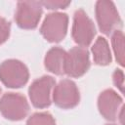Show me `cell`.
I'll return each mask as SVG.
<instances>
[{"label": "cell", "mask_w": 125, "mask_h": 125, "mask_svg": "<svg viewBox=\"0 0 125 125\" xmlns=\"http://www.w3.org/2000/svg\"><path fill=\"white\" fill-rule=\"evenodd\" d=\"M27 67L20 61L8 60L0 65V80L9 88H20L28 80Z\"/></svg>", "instance_id": "cell-1"}, {"label": "cell", "mask_w": 125, "mask_h": 125, "mask_svg": "<svg viewBox=\"0 0 125 125\" xmlns=\"http://www.w3.org/2000/svg\"><path fill=\"white\" fill-rule=\"evenodd\" d=\"M29 110V105L26 99L15 93L5 94L0 100V112L10 120L18 121L26 116Z\"/></svg>", "instance_id": "cell-2"}, {"label": "cell", "mask_w": 125, "mask_h": 125, "mask_svg": "<svg viewBox=\"0 0 125 125\" xmlns=\"http://www.w3.org/2000/svg\"><path fill=\"white\" fill-rule=\"evenodd\" d=\"M96 17L100 29L103 33L109 35L121 26L119 14L110 1H98L96 4Z\"/></svg>", "instance_id": "cell-3"}, {"label": "cell", "mask_w": 125, "mask_h": 125, "mask_svg": "<svg viewBox=\"0 0 125 125\" xmlns=\"http://www.w3.org/2000/svg\"><path fill=\"white\" fill-rule=\"evenodd\" d=\"M68 18L66 14L62 13H52L49 14L40 28L41 34L44 38L50 42L62 41L67 31Z\"/></svg>", "instance_id": "cell-4"}, {"label": "cell", "mask_w": 125, "mask_h": 125, "mask_svg": "<svg viewBox=\"0 0 125 125\" xmlns=\"http://www.w3.org/2000/svg\"><path fill=\"white\" fill-rule=\"evenodd\" d=\"M95 34L96 28L91 19L82 9L77 10L74 14L72 25V37L74 41L84 48L92 42Z\"/></svg>", "instance_id": "cell-5"}, {"label": "cell", "mask_w": 125, "mask_h": 125, "mask_svg": "<svg viewBox=\"0 0 125 125\" xmlns=\"http://www.w3.org/2000/svg\"><path fill=\"white\" fill-rule=\"evenodd\" d=\"M42 15V5L37 1H21L18 3L15 20L24 29L35 28Z\"/></svg>", "instance_id": "cell-6"}, {"label": "cell", "mask_w": 125, "mask_h": 125, "mask_svg": "<svg viewBox=\"0 0 125 125\" xmlns=\"http://www.w3.org/2000/svg\"><path fill=\"white\" fill-rule=\"evenodd\" d=\"M90 67L89 53L83 47H74L66 53L64 74L70 77L82 76Z\"/></svg>", "instance_id": "cell-7"}, {"label": "cell", "mask_w": 125, "mask_h": 125, "mask_svg": "<svg viewBox=\"0 0 125 125\" xmlns=\"http://www.w3.org/2000/svg\"><path fill=\"white\" fill-rule=\"evenodd\" d=\"M55 79L51 76H42L35 80L29 87L28 93L32 104L37 108H44L51 104V91Z\"/></svg>", "instance_id": "cell-8"}, {"label": "cell", "mask_w": 125, "mask_h": 125, "mask_svg": "<svg viewBox=\"0 0 125 125\" xmlns=\"http://www.w3.org/2000/svg\"><path fill=\"white\" fill-rule=\"evenodd\" d=\"M53 100L61 108H71L79 103V91L76 84L69 80H62L54 89Z\"/></svg>", "instance_id": "cell-9"}, {"label": "cell", "mask_w": 125, "mask_h": 125, "mask_svg": "<svg viewBox=\"0 0 125 125\" xmlns=\"http://www.w3.org/2000/svg\"><path fill=\"white\" fill-rule=\"evenodd\" d=\"M122 99L113 90L107 89L101 93L98 100V106L101 114L107 120H115L118 117Z\"/></svg>", "instance_id": "cell-10"}, {"label": "cell", "mask_w": 125, "mask_h": 125, "mask_svg": "<svg viewBox=\"0 0 125 125\" xmlns=\"http://www.w3.org/2000/svg\"><path fill=\"white\" fill-rule=\"evenodd\" d=\"M66 52L59 47H54L47 53L45 57V66L46 68L58 75L64 74Z\"/></svg>", "instance_id": "cell-11"}, {"label": "cell", "mask_w": 125, "mask_h": 125, "mask_svg": "<svg viewBox=\"0 0 125 125\" xmlns=\"http://www.w3.org/2000/svg\"><path fill=\"white\" fill-rule=\"evenodd\" d=\"M94 62L99 65H106L111 62V54L107 41L104 37H99L92 47Z\"/></svg>", "instance_id": "cell-12"}, {"label": "cell", "mask_w": 125, "mask_h": 125, "mask_svg": "<svg viewBox=\"0 0 125 125\" xmlns=\"http://www.w3.org/2000/svg\"><path fill=\"white\" fill-rule=\"evenodd\" d=\"M112 46L116 61L119 64L124 65V35L121 30H115L112 35Z\"/></svg>", "instance_id": "cell-13"}, {"label": "cell", "mask_w": 125, "mask_h": 125, "mask_svg": "<svg viewBox=\"0 0 125 125\" xmlns=\"http://www.w3.org/2000/svg\"><path fill=\"white\" fill-rule=\"evenodd\" d=\"M26 125H56V122L50 113L37 112L28 118Z\"/></svg>", "instance_id": "cell-14"}, {"label": "cell", "mask_w": 125, "mask_h": 125, "mask_svg": "<svg viewBox=\"0 0 125 125\" xmlns=\"http://www.w3.org/2000/svg\"><path fill=\"white\" fill-rule=\"evenodd\" d=\"M10 34V23L4 19L0 17V44L4 43Z\"/></svg>", "instance_id": "cell-15"}, {"label": "cell", "mask_w": 125, "mask_h": 125, "mask_svg": "<svg viewBox=\"0 0 125 125\" xmlns=\"http://www.w3.org/2000/svg\"><path fill=\"white\" fill-rule=\"evenodd\" d=\"M42 6L50 9V10H55V9H64L66 8L70 2L69 1H43L40 2Z\"/></svg>", "instance_id": "cell-16"}, {"label": "cell", "mask_w": 125, "mask_h": 125, "mask_svg": "<svg viewBox=\"0 0 125 125\" xmlns=\"http://www.w3.org/2000/svg\"><path fill=\"white\" fill-rule=\"evenodd\" d=\"M113 82L115 84V86L121 91L123 92V86H124V75H123V71L121 69H115V71L113 72Z\"/></svg>", "instance_id": "cell-17"}, {"label": "cell", "mask_w": 125, "mask_h": 125, "mask_svg": "<svg viewBox=\"0 0 125 125\" xmlns=\"http://www.w3.org/2000/svg\"><path fill=\"white\" fill-rule=\"evenodd\" d=\"M106 125H115V124H106Z\"/></svg>", "instance_id": "cell-18"}, {"label": "cell", "mask_w": 125, "mask_h": 125, "mask_svg": "<svg viewBox=\"0 0 125 125\" xmlns=\"http://www.w3.org/2000/svg\"><path fill=\"white\" fill-rule=\"evenodd\" d=\"M0 92H1V89H0Z\"/></svg>", "instance_id": "cell-19"}]
</instances>
